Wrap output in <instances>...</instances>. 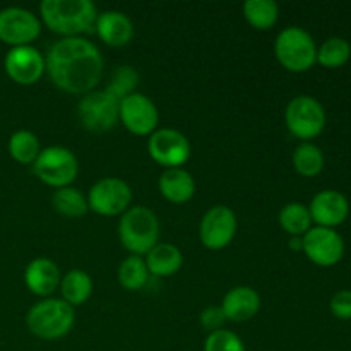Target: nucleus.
Returning <instances> with one entry per match:
<instances>
[{
  "label": "nucleus",
  "instance_id": "obj_1",
  "mask_svg": "<svg viewBox=\"0 0 351 351\" xmlns=\"http://www.w3.org/2000/svg\"><path fill=\"white\" fill-rule=\"evenodd\" d=\"M45 71L57 88L72 95H88L101 81V51L82 36L64 38L48 50Z\"/></svg>",
  "mask_w": 351,
  "mask_h": 351
},
{
  "label": "nucleus",
  "instance_id": "obj_2",
  "mask_svg": "<svg viewBox=\"0 0 351 351\" xmlns=\"http://www.w3.org/2000/svg\"><path fill=\"white\" fill-rule=\"evenodd\" d=\"M41 19L53 33L65 38L95 29L98 10L91 0H43Z\"/></svg>",
  "mask_w": 351,
  "mask_h": 351
},
{
  "label": "nucleus",
  "instance_id": "obj_3",
  "mask_svg": "<svg viewBox=\"0 0 351 351\" xmlns=\"http://www.w3.org/2000/svg\"><path fill=\"white\" fill-rule=\"evenodd\" d=\"M119 237L134 256L147 254L160 240L158 216L146 206H130L120 218Z\"/></svg>",
  "mask_w": 351,
  "mask_h": 351
},
{
  "label": "nucleus",
  "instance_id": "obj_4",
  "mask_svg": "<svg viewBox=\"0 0 351 351\" xmlns=\"http://www.w3.org/2000/svg\"><path fill=\"white\" fill-rule=\"evenodd\" d=\"M74 307L62 298H43L26 315V324L41 339H58L74 326Z\"/></svg>",
  "mask_w": 351,
  "mask_h": 351
},
{
  "label": "nucleus",
  "instance_id": "obj_5",
  "mask_svg": "<svg viewBox=\"0 0 351 351\" xmlns=\"http://www.w3.org/2000/svg\"><path fill=\"white\" fill-rule=\"evenodd\" d=\"M274 53L285 69L305 72L317 62V47L308 31L298 26H288L276 36Z\"/></svg>",
  "mask_w": 351,
  "mask_h": 351
},
{
  "label": "nucleus",
  "instance_id": "obj_6",
  "mask_svg": "<svg viewBox=\"0 0 351 351\" xmlns=\"http://www.w3.org/2000/svg\"><path fill=\"white\" fill-rule=\"evenodd\" d=\"M34 173L41 182L55 189L71 185L79 173L77 156L64 146H48L40 151L33 163Z\"/></svg>",
  "mask_w": 351,
  "mask_h": 351
},
{
  "label": "nucleus",
  "instance_id": "obj_7",
  "mask_svg": "<svg viewBox=\"0 0 351 351\" xmlns=\"http://www.w3.org/2000/svg\"><path fill=\"white\" fill-rule=\"evenodd\" d=\"M285 122L295 137L308 143L324 130L326 110L319 99L312 96H295L285 110Z\"/></svg>",
  "mask_w": 351,
  "mask_h": 351
},
{
  "label": "nucleus",
  "instance_id": "obj_8",
  "mask_svg": "<svg viewBox=\"0 0 351 351\" xmlns=\"http://www.w3.org/2000/svg\"><path fill=\"white\" fill-rule=\"evenodd\" d=\"M77 117L91 132H106L120 120V101L105 89L91 91L79 101Z\"/></svg>",
  "mask_w": 351,
  "mask_h": 351
},
{
  "label": "nucleus",
  "instance_id": "obj_9",
  "mask_svg": "<svg viewBox=\"0 0 351 351\" xmlns=\"http://www.w3.org/2000/svg\"><path fill=\"white\" fill-rule=\"evenodd\" d=\"M132 202V189L125 180L117 177L99 178L88 194V206L103 216H117L125 213Z\"/></svg>",
  "mask_w": 351,
  "mask_h": 351
},
{
  "label": "nucleus",
  "instance_id": "obj_10",
  "mask_svg": "<svg viewBox=\"0 0 351 351\" xmlns=\"http://www.w3.org/2000/svg\"><path fill=\"white\" fill-rule=\"evenodd\" d=\"M41 33V21L24 7H5L0 10V40L10 47L31 45Z\"/></svg>",
  "mask_w": 351,
  "mask_h": 351
},
{
  "label": "nucleus",
  "instance_id": "obj_11",
  "mask_svg": "<svg viewBox=\"0 0 351 351\" xmlns=\"http://www.w3.org/2000/svg\"><path fill=\"white\" fill-rule=\"evenodd\" d=\"M147 151L165 168H180L191 158V143L180 130L163 127L149 136Z\"/></svg>",
  "mask_w": 351,
  "mask_h": 351
},
{
  "label": "nucleus",
  "instance_id": "obj_12",
  "mask_svg": "<svg viewBox=\"0 0 351 351\" xmlns=\"http://www.w3.org/2000/svg\"><path fill=\"white\" fill-rule=\"evenodd\" d=\"M304 252L321 267H331L345 254V240L335 228L314 226L304 235Z\"/></svg>",
  "mask_w": 351,
  "mask_h": 351
},
{
  "label": "nucleus",
  "instance_id": "obj_13",
  "mask_svg": "<svg viewBox=\"0 0 351 351\" xmlns=\"http://www.w3.org/2000/svg\"><path fill=\"white\" fill-rule=\"evenodd\" d=\"M120 120L132 134L151 136L160 122V113L153 99L136 91L120 99Z\"/></svg>",
  "mask_w": 351,
  "mask_h": 351
},
{
  "label": "nucleus",
  "instance_id": "obj_14",
  "mask_svg": "<svg viewBox=\"0 0 351 351\" xmlns=\"http://www.w3.org/2000/svg\"><path fill=\"white\" fill-rule=\"evenodd\" d=\"M237 233V216L228 206H213L201 219L199 237L208 249H225Z\"/></svg>",
  "mask_w": 351,
  "mask_h": 351
},
{
  "label": "nucleus",
  "instance_id": "obj_15",
  "mask_svg": "<svg viewBox=\"0 0 351 351\" xmlns=\"http://www.w3.org/2000/svg\"><path fill=\"white\" fill-rule=\"evenodd\" d=\"M3 69L14 82L31 86L43 75L45 57L33 45L14 47L3 58Z\"/></svg>",
  "mask_w": 351,
  "mask_h": 351
},
{
  "label": "nucleus",
  "instance_id": "obj_16",
  "mask_svg": "<svg viewBox=\"0 0 351 351\" xmlns=\"http://www.w3.org/2000/svg\"><path fill=\"white\" fill-rule=\"evenodd\" d=\"M308 211H311L312 221L317 223V226L336 228L348 218L350 202L341 192L326 189L312 197Z\"/></svg>",
  "mask_w": 351,
  "mask_h": 351
},
{
  "label": "nucleus",
  "instance_id": "obj_17",
  "mask_svg": "<svg viewBox=\"0 0 351 351\" xmlns=\"http://www.w3.org/2000/svg\"><path fill=\"white\" fill-rule=\"evenodd\" d=\"M60 269L48 257H36L24 271V283L38 297H48L60 287Z\"/></svg>",
  "mask_w": 351,
  "mask_h": 351
},
{
  "label": "nucleus",
  "instance_id": "obj_18",
  "mask_svg": "<svg viewBox=\"0 0 351 351\" xmlns=\"http://www.w3.org/2000/svg\"><path fill=\"white\" fill-rule=\"evenodd\" d=\"M96 33L110 47H123L134 36V24L120 10H105L96 17Z\"/></svg>",
  "mask_w": 351,
  "mask_h": 351
},
{
  "label": "nucleus",
  "instance_id": "obj_19",
  "mask_svg": "<svg viewBox=\"0 0 351 351\" xmlns=\"http://www.w3.org/2000/svg\"><path fill=\"white\" fill-rule=\"evenodd\" d=\"M221 308L225 312V317L230 319V321H249L259 312L261 297L254 288L235 287L225 295Z\"/></svg>",
  "mask_w": 351,
  "mask_h": 351
},
{
  "label": "nucleus",
  "instance_id": "obj_20",
  "mask_svg": "<svg viewBox=\"0 0 351 351\" xmlns=\"http://www.w3.org/2000/svg\"><path fill=\"white\" fill-rule=\"evenodd\" d=\"M160 192L175 204H182L192 199L195 192V180L184 168H165L158 180Z\"/></svg>",
  "mask_w": 351,
  "mask_h": 351
},
{
  "label": "nucleus",
  "instance_id": "obj_21",
  "mask_svg": "<svg viewBox=\"0 0 351 351\" xmlns=\"http://www.w3.org/2000/svg\"><path fill=\"white\" fill-rule=\"evenodd\" d=\"M146 256V266L149 274L160 278L175 274L182 267V263H184V256H182L180 249L173 243L158 242Z\"/></svg>",
  "mask_w": 351,
  "mask_h": 351
},
{
  "label": "nucleus",
  "instance_id": "obj_22",
  "mask_svg": "<svg viewBox=\"0 0 351 351\" xmlns=\"http://www.w3.org/2000/svg\"><path fill=\"white\" fill-rule=\"evenodd\" d=\"M60 291L69 305H82L93 293V280L86 271L72 269L60 280Z\"/></svg>",
  "mask_w": 351,
  "mask_h": 351
},
{
  "label": "nucleus",
  "instance_id": "obj_23",
  "mask_svg": "<svg viewBox=\"0 0 351 351\" xmlns=\"http://www.w3.org/2000/svg\"><path fill=\"white\" fill-rule=\"evenodd\" d=\"M51 204L60 215L69 216V218L84 216L89 209L88 197H84V194L79 189L71 187V185L57 189L51 195Z\"/></svg>",
  "mask_w": 351,
  "mask_h": 351
},
{
  "label": "nucleus",
  "instance_id": "obj_24",
  "mask_svg": "<svg viewBox=\"0 0 351 351\" xmlns=\"http://www.w3.org/2000/svg\"><path fill=\"white\" fill-rule=\"evenodd\" d=\"M280 225L291 237H304L312 228L311 211L302 202H288L280 211Z\"/></svg>",
  "mask_w": 351,
  "mask_h": 351
},
{
  "label": "nucleus",
  "instance_id": "obj_25",
  "mask_svg": "<svg viewBox=\"0 0 351 351\" xmlns=\"http://www.w3.org/2000/svg\"><path fill=\"white\" fill-rule=\"evenodd\" d=\"M243 16L256 29H269L280 16V7L274 0H247L243 3Z\"/></svg>",
  "mask_w": 351,
  "mask_h": 351
},
{
  "label": "nucleus",
  "instance_id": "obj_26",
  "mask_svg": "<svg viewBox=\"0 0 351 351\" xmlns=\"http://www.w3.org/2000/svg\"><path fill=\"white\" fill-rule=\"evenodd\" d=\"M293 167L302 177H315L324 168V154L312 143H302L293 151Z\"/></svg>",
  "mask_w": 351,
  "mask_h": 351
},
{
  "label": "nucleus",
  "instance_id": "obj_27",
  "mask_svg": "<svg viewBox=\"0 0 351 351\" xmlns=\"http://www.w3.org/2000/svg\"><path fill=\"white\" fill-rule=\"evenodd\" d=\"M40 141H38L36 134L31 130H17L10 136L9 141V153L19 163H34V160L40 154Z\"/></svg>",
  "mask_w": 351,
  "mask_h": 351
},
{
  "label": "nucleus",
  "instance_id": "obj_28",
  "mask_svg": "<svg viewBox=\"0 0 351 351\" xmlns=\"http://www.w3.org/2000/svg\"><path fill=\"white\" fill-rule=\"evenodd\" d=\"M147 278H149V271H147L146 261L141 256H134L132 254L120 264L119 281L125 290H141L147 283Z\"/></svg>",
  "mask_w": 351,
  "mask_h": 351
},
{
  "label": "nucleus",
  "instance_id": "obj_29",
  "mask_svg": "<svg viewBox=\"0 0 351 351\" xmlns=\"http://www.w3.org/2000/svg\"><path fill=\"white\" fill-rule=\"evenodd\" d=\"M351 57V47L345 38L332 36L317 48V62L324 67L336 69L345 65Z\"/></svg>",
  "mask_w": 351,
  "mask_h": 351
},
{
  "label": "nucleus",
  "instance_id": "obj_30",
  "mask_svg": "<svg viewBox=\"0 0 351 351\" xmlns=\"http://www.w3.org/2000/svg\"><path fill=\"white\" fill-rule=\"evenodd\" d=\"M137 84H139V74H137L136 69L132 65H119L113 71L105 91L110 93L113 98H117L120 101V99L127 98L129 95L136 93Z\"/></svg>",
  "mask_w": 351,
  "mask_h": 351
},
{
  "label": "nucleus",
  "instance_id": "obj_31",
  "mask_svg": "<svg viewBox=\"0 0 351 351\" xmlns=\"http://www.w3.org/2000/svg\"><path fill=\"white\" fill-rule=\"evenodd\" d=\"M204 351H245V345L233 331L218 329L209 332L204 343Z\"/></svg>",
  "mask_w": 351,
  "mask_h": 351
},
{
  "label": "nucleus",
  "instance_id": "obj_32",
  "mask_svg": "<svg viewBox=\"0 0 351 351\" xmlns=\"http://www.w3.org/2000/svg\"><path fill=\"white\" fill-rule=\"evenodd\" d=\"M332 315H336L341 321H350L351 319V290H341L331 298L329 304Z\"/></svg>",
  "mask_w": 351,
  "mask_h": 351
},
{
  "label": "nucleus",
  "instance_id": "obj_33",
  "mask_svg": "<svg viewBox=\"0 0 351 351\" xmlns=\"http://www.w3.org/2000/svg\"><path fill=\"white\" fill-rule=\"evenodd\" d=\"M226 317L225 312H223L221 307H208L206 311H202L201 314V324L202 328L208 329L209 332L218 331V329L223 328Z\"/></svg>",
  "mask_w": 351,
  "mask_h": 351
},
{
  "label": "nucleus",
  "instance_id": "obj_34",
  "mask_svg": "<svg viewBox=\"0 0 351 351\" xmlns=\"http://www.w3.org/2000/svg\"><path fill=\"white\" fill-rule=\"evenodd\" d=\"M288 245L291 250H304V237H290Z\"/></svg>",
  "mask_w": 351,
  "mask_h": 351
}]
</instances>
